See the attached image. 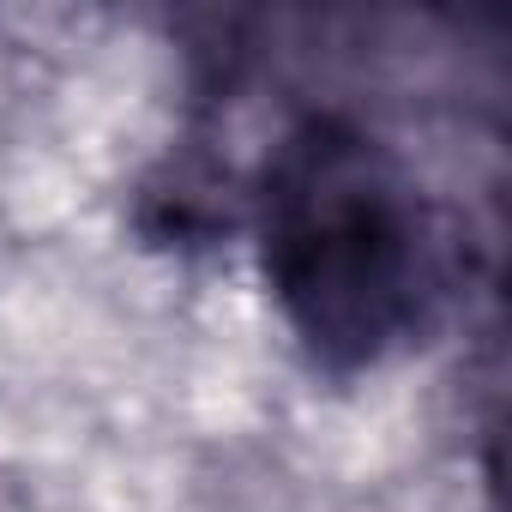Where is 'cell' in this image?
<instances>
[{
    "label": "cell",
    "mask_w": 512,
    "mask_h": 512,
    "mask_svg": "<svg viewBox=\"0 0 512 512\" xmlns=\"http://www.w3.org/2000/svg\"><path fill=\"white\" fill-rule=\"evenodd\" d=\"M410 223L386 163L338 127H308L272 169L266 272L314 350L374 356L410 314Z\"/></svg>",
    "instance_id": "cell-1"
}]
</instances>
